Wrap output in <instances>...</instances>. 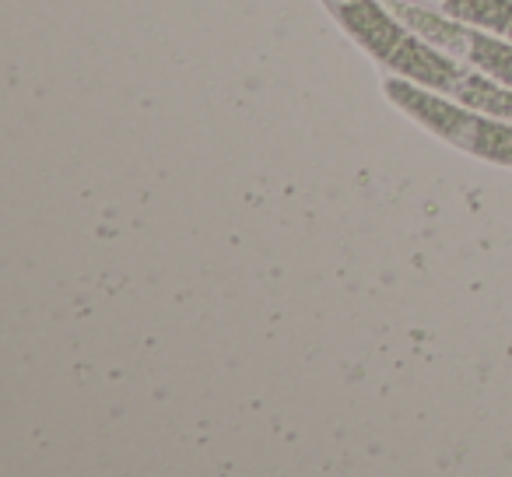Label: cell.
Returning <instances> with one entry per match:
<instances>
[{
	"instance_id": "6da1fadb",
	"label": "cell",
	"mask_w": 512,
	"mask_h": 477,
	"mask_svg": "<svg viewBox=\"0 0 512 477\" xmlns=\"http://www.w3.org/2000/svg\"><path fill=\"white\" fill-rule=\"evenodd\" d=\"M330 15L351 32L358 46L372 53L393 74L414 81L421 88L446 95L460 106L481 109V113L512 120V88L488 78L481 71L463 67V60L442 53L439 46L411 36L400 18H393L376 0H323Z\"/></svg>"
},
{
	"instance_id": "7a4b0ae2",
	"label": "cell",
	"mask_w": 512,
	"mask_h": 477,
	"mask_svg": "<svg viewBox=\"0 0 512 477\" xmlns=\"http://www.w3.org/2000/svg\"><path fill=\"white\" fill-rule=\"evenodd\" d=\"M386 95L393 106H400L404 113H411L421 127H428L432 134L446 137L453 148L467 151V155L488 158L498 165H512V123H498L488 116H481V109L460 106V102L446 99V95H428L421 92V85L414 81H386Z\"/></svg>"
},
{
	"instance_id": "3957f363",
	"label": "cell",
	"mask_w": 512,
	"mask_h": 477,
	"mask_svg": "<svg viewBox=\"0 0 512 477\" xmlns=\"http://www.w3.org/2000/svg\"><path fill=\"white\" fill-rule=\"evenodd\" d=\"M449 18L477 25L512 43V0H442Z\"/></svg>"
}]
</instances>
